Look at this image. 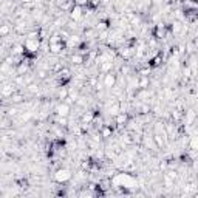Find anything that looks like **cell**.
Returning a JSON list of instances; mask_svg holds the SVG:
<instances>
[{"instance_id": "obj_1", "label": "cell", "mask_w": 198, "mask_h": 198, "mask_svg": "<svg viewBox=\"0 0 198 198\" xmlns=\"http://www.w3.org/2000/svg\"><path fill=\"white\" fill-rule=\"evenodd\" d=\"M68 178H70L68 170H59V172L56 173V180H58V181H67Z\"/></svg>"}, {"instance_id": "obj_2", "label": "cell", "mask_w": 198, "mask_h": 198, "mask_svg": "<svg viewBox=\"0 0 198 198\" xmlns=\"http://www.w3.org/2000/svg\"><path fill=\"white\" fill-rule=\"evenodd\" d=\"M115 82H116V79H115V76H113V74H107V76H105V79H104L105 87H113V85H115Z\"/></svg>"}, {"instance_id": "obj_3", "label": "cell", "mask_w": 198, "mask_h": 198, "mask_svg": "<svg viewBox=\"0 0 198 198\" xmlns=\"http://www.w3.org/2000/svg\"><path fill=\"white\" fill-rule=\"evenodd\" d=\"M68 110H70V107H68L67 104L59 105V107H58V115H60V116H67V115H68Z\"/></svg>"}, {"instance_id": "obj_4", "label": "cell", "mask_w": 198, "mask_h": 198, "mask_svg": "<svg viewBox=\"0 0 198 198\" xmlns=\"http://www.w3.org/2000/svg\"><path fill=\"white\" fill-rule=\"evenodd\" d=\"M81 16H82V14H81V8H79V6L71 11V17H73V19H79Z\"/></svg>"}, {"instance_id": "obj_5", "label": "cell", "mask_w": 198, "mask_h": 198, "mask_svg": "<svg viewBox=\"0 0 198 198\" xmlns=\"http://www.w3.org/2000/svg\"><path fill=\"white\" fill-rule=\"evenodd\" d=\"M125 119H127V116H125L124 113H121V115H118V118H116L118 124H122V122H125Z\"/></svg>"}, {"instance_id": "obj_6", "label": "cell", "mask_w": 198, "mask_h": 198, "mask_svg": "<svg viewBox=\"0 0 198 198\" xmlns=\"http://www.w3.org/2000/svg\"><path fill=\"white\" fill-rule=\"evenodd\" d=\"M68 96V91L67 90H64V91H60V93H59V98L60 99H64V98H67Z\"/></svg>"}, {"instance_id": "obj_7", "label": "cell", "mask_w": 198, "mask_h": 198, "mask_svg": "<svg viewBox=\"0 0 198 198\" xmlns=\"http://www.w3.org/2000/svg\"><path fill=\"white\" fill-rule=\"evenodd\" d=\"M78 3H79V5H82V3H85V0H78Z\"/></svg>"}, {"instance_id": "obj_8", "label": "cell", "mask_w": 198, "mask_h": 198, "mask_svg": "<svg viewBox=\"0 0 198 198\" xmlns=\"http://www.w3.org/2000/svg\"><path fill=\"white\" fill-rule=\"evenodd\" d=\"M22 2H26V3H28V2H33V0H22Z\"/></svg>"}]
</instances>
